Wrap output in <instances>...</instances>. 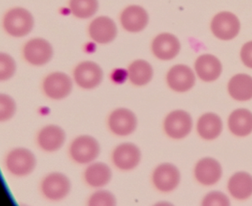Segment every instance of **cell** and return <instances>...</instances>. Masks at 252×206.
I'll list each match as a JSON object with an SVG mask.
<instances>
[{
  "label": "cell",
  "mask_w": 252,
  "mask_h": 206,
  "mask_svg": "<svg viewBox=\"0 0 252 206\" xmlns=\"http://www.w3.org/2000/svg\"><path fill=\"white\" fill-rule=\"evenodd\" d=\"M36 165L34 154L26 148H14L6 157L7 169L15 176L30 175L34 170Z\"/></svg>",
  "instance_id": "obj_3"
},
{
  "label": "cell",
  "mask_w": 252,
  "mask_h": 206,
  "mask_svg": "<svg viewBox=\"0 0 252 206\" xmlns=\"http://www.w3.org/2000/svg\"><path fill=\"white\" fill-rule=\"evenodd\" d=\"M42 88L48 98L61 100L70 95L73 89V82L65 73L56 72L45 77Z\"/></svg>",
  "instance_id": "obj_7"
},
{
  "label": "cell",
  "mask_w": 252,
  "mask_h": 206,
  "mask_svg": "<svg viewBox=\"0 0 252 206\" xmlns=\"http://www.w3.org/2000/svg\"><path fill=\"white\" fill-rule=\"evenodd\" d=\"M100 145L96 139L90 135H81L72 142L70 154L75 162L79 164L91 163L100 153Z\"/></svg>",
  "instance_id": "obj_2"
},
{
  "label": "cell",
  "mask_w": 252,
  "mask_h": 206,
  "mask_svg": "<svg viewBox=\"0 0 252 206\" xmlns=\"http://www.w3.org/2000/svg\"><path fill=\"white\" fill-rule=\"evenodd\" d=\"M194 176L200 183L204 185H212L220 179L222 168L215 159L206 157L196 164Z\"/></svg>",
  "instance_id": "obj_18"
},
{
  "label": "cell",
  "mask_w": 252,
  "mask_h": 206,
  "mask_svg": "<svg viewBox=\"0 0 252 206\" xmlns=\"http://www.w3.org/2000/svg\"><path fill=\"white\" fill-rule=\"evenodd\" d=\"M116 204V197L107 191H96L88 200L90 206H114Z\"/></svg>",
  "instance_id": "obj_28"
},
{
  "label": "cell",
  "mask_w": 252,
  "mask_h": 206,
  "mask_svg": "<svg viewBox=\"0 0 252 206\" xmlns=\"http://www.w3.org/2000/svg\"><path fill=\"white\" fill-rule=\"evenodd\" d=\"M128 75L132 85L144 86L153 79V67L150 63L144 60H136L129 66Z\"/></svg>",
  "instance_id": "obj_25"
},
{
  "label": "cell",
  "mask_w": 252,
  "mask_h": 206,
  "mask_svg": "<svg viewBox=\"0 0 252 206\" xmlns=\"http://www.w3.org/2000/svg\"><path fill=\"white\" fill-rule=\"evenodd\" d=\"M3 24L4 29L8 34L14 37H23L32 31L34 20L28 10L15 8L5 14Z\"/></svg>",
  "instance_id": "obj_1"
},
{
  "label": "cell",
  "mask_w": 252,
  "mask_h": 206,
  "mask_svg": "<svg viewBox=\"0 0 252 206\" xmlns=\"http://www.w3.org/2000/svg\"><path fill=\"white\" fill-rule=\"evenodd\" d=\"M121 23L125 30L131 33H138L147 27L149 15L142 7L131 5L122 12Z\"/></svg>",
  "instance_id": "obj_16"
},
{
  "label": "cell",
  "mask_w": 252,
  "mask_h": 206,
  "mask_svg": "<svg viewBox=\"0 0 252 206\" xmlns=\"http://www.w3.org/2000/svg\"><path fill=\"white\" fill-rule=\"evenodd\" d=\"M228 124L236 136H247L252 132V113L246 109L234 110L228 118Z\"/></svg>",
  "instance_id": "obj_20"
},
{
  "label": "cell",
  "mask_w": 252,
  "mask_h": 206,
  "mask_svg": "<svg viewBox=\"0 0 252 206\" xmlns=\"http://www.w3.org/2000/svg\"><path fill=\"white\" fill-rule=\"evenodd\" d=\"M211 30L218 39L223 41L231 40L238 35L240 23L234 14L223 11L212 19Z\"/></svg>",
  "instance_id": "obj_4"
},
{
  "label": "cell",
  "mask_w": 252,
  "mask_h": 206,
  "mask_svg": "<svg viewBox=\"0 0 252 206\" xmlns=\"http://www.w3.org/2000/svg\"><path fill=\"white\" fill-rule=\"evenodd\" d=\"M229 95L236 101H249L252 98V77L247 74H237L230 79Z\"/></svg>",
  "instance_id": "obj_22"
},
{
  "label": "cell",
  "mask_w": 252,
  "mask_h": 206,
  "mask_svg": "<svg viewBox=\"0 0 252 206\" xmlns=\"http://www.w3.org/2000/svg\"><path fill=\"white\" fill-rule=\"evenodd\" d=\"M76 84L82 89L96 88L102 82L103 71L99 65L94 61H83L76 66L73 72Z\"/></svg>",
  "instance_id": "obj_10"
},
{
  "label": "cell",
  "mask_w": 252,
  "mask_h": 206,
  "mask_svg": "<svg viewBox=\"0 0 252 206\" xmlns=\"http://www.w3.org/2000/svg\"><path fill=\"white\" fill-rule=\"evenodd\" d=\"M228 189L236 200H246L252 195V177L244 172L234 174L228 180Z\"/></svg>",
  "instance_id": "obj_21"
},
{
  "label": "cell",
  "mask_w": 252,
  "mask_h": 206,
  "mask_svg": "<svg viewBox=\"0 0 252 206\" xmlns=\"http://www.w3.org/2000/svg\"><path fill=\"white\" fill-rule=\"evenodd\" d=\"M112 159L115 166L120 170H132L141 161V150L135 144L125 143L113 150Z\"/></svg>",
  "instance_id": "obj_11"
},
{
  "label": "cell",
  "mask_w": 252,
  "mask_h": 206,
  "mask_svg": "<svg viewBox=\"0 0 252 206\" xmlns=\"http://www.w3.org/2000/svg\"><path fill=\"white\" fill-rule=\"evenodd\" d=\"M240 57L243 64L252 69V41L243 45L240 51Z\"/></svg>",
  "instance_id": "obj_31"
},
{
  "label": "cell",
  "mask_w": 252,
  "mask_h": 206,
  "mask_svg": "<svg viewBox=\"0 0 252 206\" xmlns=\"http://www.w3.org/2000/svg\"><path fill=\"white\" fill-rule=\"evenodd\" d=\"M111 177V169L104 163H93L85 172V181L94 188L104 186L110 182Z\"/></svg>",
  "instance_id": "obj_24"
},
{
  "label": "cell",
  "mask_w": 252,
  "mask_h": 206,
  "mask_svg": "<svg viewBox=\"0 0 252 206\" xmlns=\"http://www.w3.org/2000/svg\"><path fill=\"white\" fill-rule=\"evenodd\" d=\"M166 82L172 90L178 92H187L194 86L195 76L188 66L177 64L168 72Z\"/></svg>",
  "instance_id": "obj_13"
},
{
  "label": "cell",
  "mask_w": 252,
  "mask_h": 206,
  "mask_svg": "<svg viewBox=\"0 0 252 206\" xmlns=\"http://www.w3.org/2000/svg\"><path fill=\"white\" fill-rule=\"evenodd\" d=\"M163 128L168 136L173 139H182L189 135L192 128L191 116L184 110L169 113L164 120Z\"/></svg>",
  "instance_id": "obj_6"
},
{
  "label": "cell",
  "mask_w": 252,
  "mask_h": 206,
  "mask_svg": "<svg viewBox=\"0 0 252 206\" xmlns=\"http://www.w3.org/2000/svg\"><path fill=\"white\" fill-rule=\"evenodd\" d=\"M66 139L64 131L56 125L42 128L37 135V143L44 151L53 152L61 148Z\"/></svg>",
  "instance_id": "obj_17"
},
{
  "label": "cell",
  "mask_w": 252,
  "mask_h": 206,
  "mask_svg": "<svg viewBox=\"0 0 252 206\" xmlns=\"http://www.w3.org/2000/svg\"><path fill=\"white\" fill-rule=\"evenodd\" d=\"M16 71V63L14 59L8 54H0V80L11 79Z\"/></svg>",
  "instance_id": "obj_29"
},
{
  "label": "cell",
  "mask_w": 252,
  "mask_h": 206,
  "mask_svg": "<svg viewBox=\"0 0 252 206\" xmlns=\"http://www.w3.org/2000/svg\"><path fill=\"white\" fill-rule=\"evenodd\" d=\"M17 107L15 101L5 94L0 95V121L10 120L15 114Z\"/></svg>",
  "instance_id": "obj_27"
},
{
  "label": "cell",
  "mask_w": 252,
  "mask_h": 206,
  "mask_svg": "<svg viewBox=\"0 0 252 206\" xmlns=\"http://www.w3.org/2000/svg\"><path fill=\"white\" fill-rule=\"evenodd\" d=\"M181 44L176 36L169 33H160L152 43L153 54L159 59L169 61L179 54Z\"/></svg>",
  "instance_id": "obj_14"
},
{
  "label": "cell",
  "mask_w": 252,
  "mask_h": 206,
  "mask_svg": "<svg viewBox=\"0 0 252 206\" xmlns=\"http://www.w3.org/2000/svg\"><path fill=\"white\" fill-rule=\"evenodd\" d=\"M138 120L133 112L128 109L119 108L110 113L108 126L118 136H127L136 129Z\"/></svg>",
  "instance_id": "obj_9"
},
{
  "label": "cell",
  "mask_w": 252,
  "mask_h": 206,
  "mask_svg": "<svg viewBox=\"0 0 252 206\" xmlns=\"http://www.w3.org/2000/svg\"><path fill=\"white\" fill-rule=\"evenodd\" d=\"M222 129V120L215 113H206L197 121V132L202 138L206 141L216 139L220 135Z\"/></svg>",
  "instance_id": "obj_23"
},
{
  "label": "cell",
  "mask_w": 252,
  "mask_h": 206,
  "mask_svg": "<svg viewBox=\"0 0 252 206\" xmlns=\"http://www.w3.org/2000/svg\"><path fill=\"white\" fill-rule=\"evenodd\" d=\"M127 77H129L128 71L123 69H118L112 73V80L117 84L124 83Z\"/></svg>",
  "instance_id": "obj_32"
},
{
  "label": "cell",
  "mask_w": 252,
  "mask_h": 206,
  "mask_svg": "<svg viewBox=\"0 0 252 206\" xmlns=\"http://www.w3.org/2000/svg\"><path fill=\"white\" fill-rule=\"evenodd\" d=\"M198 77L205 82L216 81L222 73V64L216 57L210 54L200 56L194 64Z\"/></svg>",
  "instance_id": "obj_19"
},
{
  "label": "cell",
  "mask_w": 252,
  "mask_h": 206,
  "mask_svg": "<svg viewBox=\"0 0 252 206\" xmlns=\"http://www.w3.org/2000/svg\"><path fill=\"white\" fill-rule=\"evenodd\" d=\"M23 55L32 65L42 66L49 62L54 55L51 44L44 39H31L25 45Z\"/></svg>",
  "instance_id": "obj_8"
},
{
  "label": "cell",
  "mask_w": 252,
  "mask_h": 206,
  "mask_svg": "<svg viewBox=\"0 0 252 206\" xmlns=\"http://www.w3.org/2000/svg\"><path fill=\"white\" fill-rule=\"evenodd\" d=\"M229 200L223 193L214 191L203 199V206H228Z\"/></svg>",
  "instance_id": "obj_30"
},
{
  "label": "cell",
  "mask_w": 252,
  "mask_h": 206,
  "mask_svg": "<svg viewBox=\"0 0 252 206\" xmlns=\"http://www.w3.org/2000/svg\"><path fill=\"white\" fill-rule=\"evenodd\" d=\"M117 33L116 23L107 17H98L90 25V36L97 43L108 44L113 42Z\"/></svg>",
  "instance_id": "obj_15"
},
{
  "label": "cell",
  "mask_w": 252,
  "mask_h": 206,
  "mask_svg": "<svg viewBox=\"0 0 252 206\" xmlns=\"http://www.w3.org/2000/svg\"><path fill=\"white\" fill-rule=\"evenodd\" d=\"M41 188L48 200L59 201L67 197L70 193L71 183L65 175L60 172H54L44 178Z\"/></svg>",
  "instance_id": "obj_5"
},
{
  "label": "cell",
  "mask_w": 252,
  "mask_h": 206,
  "mask_svg": "<svg viewBox=\"0 0 252 206\" xmlns=\"http://www.w3.org/2000/svg\"><path fill=\"white\" fill-rule=\"evenodd\" d=\"M70 8L73 15L77 18H90L98 10V0H70Z\"/></svg>",
  "instance_id": "obj_26"
},
{
  "label": "cell",
  "mask_w": 252,
  "mask_h": 206,
  "mask_svg": "<svg viewBox=\"0 0 252 206\" xmlns=\"http://www.w3.org/2000/svg\"><path fill=\"white\" fill-rule=\"evenodd\" d=\"M181 180V174L176 166L170 163H163L155 169L153 182L155 187L161 192L173 191Z\"/></svg>",
  "instance_id": "obj_12"
}]
</instances>
